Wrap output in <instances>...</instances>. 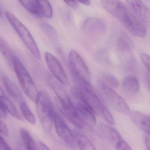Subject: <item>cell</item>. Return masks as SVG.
Masks as SVG:
<instances>
[{
	"mask_svg": "<svg viewBox=\"0 0 150 150\" xmlns=\"http://www.w3.org/2000/svg\"><path fill=\"white\" fill-rule=\"evenodd\" d=\"M103 7L118 19L130 33L136 36L144 38L146 36V26L131 11L128 6L118 1H101Z\"/></svg>",
	"mask_w": 150,
	"mask_h": 150,
	"instance_id": "obj_1",
	"label": "cell"
},
{
	"mask_svg": "<svg viewBox=\"0 0 150 150\" xmlns=\"http://www.w3.org/2000/svg\"><path fill=\"white\" fill-rule=\"evenodd\" d=\"M72 76L76 87L81 92L95 114L109 124L114 125L115 122L112 114L94 91L90 83L78 76Z\"/></svg>",
	"mask_w": 150,
	"mask_h": 150,
	"instance_id": "obj_2",
	"label": "cell"
},
{
	"mask_svg": "<svg viewBox=\"0 0 150 150\" xmlns=\"http://www.w3.org/2000/svg\"><path fill=\"white\" fill-rule=\"evenodd\" d=\"M35 103L37 113L41 125L46 132H50L56 112L52 100L46 92L41 91L38 93Z\"/></svg>",
	"mask_w": 150,
	"mask_h": 150,
	"instance_id": "obj_3",
	"label": "cell"
},
{
	"mask_svg": "<svg viewBox=\"0 0 150 150\" xmlns=\"http://www.w3.org/2000/svg\"><path fill=\"white\" fill-rule=\"evenodd\" d=\"M5 15L28 50L36 58L40 60L41 55L39 48L29 30L12 13L6 11Z\"/></svg>",
	"mask_w": 150,
	"mask_h": 150,
	"instance_id": "obj_4",
	"label": "cell"
},
{
	"mask_svg": "<svg viewBox=\"0 0 150 150\" xmlns=\"http://www.w3.org/2000/svg\"><path fill=\"white\" fill-rule=\"evenodd\" d=\"M71 100L85 125L92 127L96 123L95 114L88 105L81 92L76 87L71 89Z\"/></svg>",
	"mask_w": 150,
	"mask_h": 150,
	"instance_id": "obj_5",
	"label": "cell"
},
{
	"mask_svg": "<svg viewBox=\"0 0 150 150\" xmlns=\"http://www.w3.org/2000/svg\"><path fill=\"white\" fill-rule=\"evenodd\" d=\"M13 67L23 92L31 101L35 102L39 92L29 73L18 57L14 61Z\"/></svg>",
	"mask_w": 150,
	"mask_h": 150,
	"instance_id": "obj_6",
	"label": "cell"
},
{
	"mask_svg": "<svg viewBox=\"0 0 150 150\" xmlns=\"http://www.w3.org/2000/svg\"><path fill=\"white\" fill-rule=\"evenodd\" d=\"M98 87L101 96L110 106L120 114L129 115V106L115 91L101 81L98 82Z\"/></svg>",
	"mask_w": 150,
	"mask_h": 150,
	"instance_id": "obj_7",
	"label": "cell"
},
{
	"mask_svg": "<svg viewBox=\"0 0 150 150\" xmlns=\"http://www.w3.org/2000/svg\"><path fill=\"white\" fill-rule=\"evenodd\" d=\"M55 104L61 114L78 129H82L85 126L78 115L69 96L60 98L55 96Z\"/></svg>",
	"mask_w": 150,
	"mask_h": 150,
	"instance_id": "obj_8",
	"label": "cell"
},
{
	"mask_svg": "<svg viewBox=\"0 0 150 150\" xmlns=\"http://www.w3.org/2000/svg\"><path fill=\"white\" fill-rule=\"evenodd\" d=\"M53 124L57 134L64 143L72 150H75L76 142L73 132H72L62 116L56 111Z\"/></svg>",
	"mask_w": 150,
	"mask_h": 150,
	"instance_id": "obj_9",
	"label": "cell"
},
{
	"mask_svg": "<svg viewBox=\"0 0 150 150\" xmlns=\"http://www.w3.org/2000/svg\"><path fill=\"white\" fill-rule=\"evenodd\" d=\"M69 64L71 75L78 76L88 83L91 81V76L88 67L80 55L74 50L69 53Z\"/></svg>",
	"mask_w": 150,
	"mask_h": 150,
	"instance_id": "obj_10",
	"label": "cell"
},
{
	"mask_svg": "<svg viewBox=\"0 0 150 150\" xmlns=\"http://www.w3.org/2000/svg\"><path fill=\"white\" fill-rule=\"evenodd\" d=\"M45 58L49 69L56 80L61 84L68 85L69 82L68 77L58 59L48 52H45Z\"/></svg>",
	"mask_w": 150,
	"mask_h": 150,
	"instance_id": "obj_11",
	"label": "cell"
},
{
	"mask_svg": "<svg viewBox=\"0 0 150 150\" xmlns=\"http://www.w3.org/2000/svg\"><path fill=\"white\" fill-rule=\"evenodd\" d=\"M84 33L91 35H99L106 30V24L104 21L97 17L86 19L81 27Z\"/></svg>",
	"mask_w": 150,
	"mask_h": 150,
	"instance_id": "obj_12",
	"label": "cell"
},
{
	"mask_svg": "<svg viewBox=\"0 0 150 150\" xmlns=\"http://www.w3.org/2000/svg\"><path fill=\"white\" fill-rule=\"evenodd\" d=\"M131 11L146 25L150 23V12L147 7L140 1H127Z\"/></svg>",
	"mask_w": 150,
	"mask_h": 150,
	"instance_id": "obj_13",
	"label": "cell"
},
{
	"mask_svg": "<svg viewBox=\"0 0 150 150\" xmlns=\"http://www.w3.org/2000/svg\"><path fill=\"white\" fill-rule=\"evenodd\" d=\"M98 129L101 137L114 146L122 139L119 132L111 125L101 123L99 125Z\"/></svg>",
	"mask_w": 150,
	"mask_h": 150,
	"instance_id": "obj_14",
	"label": "cell"
},
{
	"mask_svg": "<svg viewBox=\"0 0 150 150\" xmlns=\"http://www.w3.org/2000/svg\"><path fill=\"white\" fill-rule=\"evenodd\" d=\"M132 121L144 132L145 134L150 135V116L138 111H130L129 113Z\"/></svg>",
	"mask_w": 150,
	"mask_h": 150,
	"instance_id": "obj_15",
	"label": "cell"
},
{
	"mask_svg": "<svg viewBox=\"0 0 150 150\" xmlns=\"http://www.w3.org/2000/svg\"><path fill=\"white\" fill-rule=\"evenodd\" d=\"M3 83L7 92L13 99L15 100L19 103L25 101L21 91L16 84H15L13 81H12L9 78L6 76L4 77Z\"/></svg>",
	"mask_w": 150,
	"mask_h": 150,
	"instance_id": "obj_16",
	"label": "cell"
},
{
	"mask_svg": "<svg viewBox=\"0 0 150 150\" xmlns=\"http://www.w3.org/2000/svg\"><path fill=\"white\" fill-rule=\"evenodd\" d=\"M73 134L80 150H96L91 140L78 129L74 130Z\"/></svg>",
	"mask_w": 150,
	"mask_h": 150,
	"instance_id": "obj_17",
	"label": "cell"
},
{
	"mask_svg": "<svg viewBox=\"0 0 150 150\" xmlns=\"http://www.w3.org/2000/svg\"><path fill=\"white\" fill-rule=\"evenodd\" d=\"M139 84L137 78L133 75H128L123 81L122 88L127 93L137 94L139 90Z\"/></svg>",
	"mask_w": 150,
	"mask_h": 150,
	"instance_id": "obj_18",
	"label": "cell"
},
{
	"mask_svg": "<svg viewBox=\"0 0 150 150\" xmlns=\"http://www.w3.org/2000/svg\"><path fill=\"white\" fill-rule=\"evenodd\" d=\"M0 52L5 57L9 64L13 67L14 61L17 56L1 36H0Z\"/></svg>",
	"mask_w": 150,
	"mask_h": 150,
	"instance_id": "obj_19",
	"label": "cell"
},
{
	"mask_svg": "<svg viewBox=\"0 0 150 150\" xmlns=\"http://www.w3.org/2000/svg\"><path fill=\"white\" fill-rule=\"evenodd\" d=\"M20 132L22 140L26 150H40L28 130L22 128Z\"/></svg>",
	"mask_w": 150,
	"mask_h": 150,
	"instance_id": "obj_20",
	"label": "cell"
},
{
	"mask_svg": "<svg viewBox=\"0 0 150 150\" xmlns=\"http://www.w3.org/2000/svg\"><path fill=\"white\" fill-rule=\"evenodd\" d=\"M0 100L6 111H8L10 115L16 119L21 121L23 120L21 114L19 113L18 110L10 99L5 96L1 98Z\"/></svg>",
	"mask_w": 150,
	"mask_h": 150,
	"instance_id": "obj_21",
	"label": "cell"
},
{
	"mask_svg": "<svg viewBox=\"0 0 150 150\" xmlns=\"http://www.w3.org/2000/svg\"><path fill=\"white\" fill-rule=\"evenodd\" d=\"M19 2L30 13L36 16H41L38 1L25 0V1H19Z\"/></svg>",
	"mask_w": 150,
	"mask_h": 150,
	"instance_id": "obj_22",
	"label": "cell"
},
{
	"mask_svg": "<svg viewBox=\"0 0 150 150\" xmlns=\"http://www.w3.org/2000/svg\"><path fill=\"white\" fill-rule=\"evenodd\" d=\"M117 46L121 51L127 52L131 50L132 45L129 38L126 35L122 34L117 38Z\"/></svg>",
	"mask_w": 150,
	"mask_h": 150,
	"instance_id": "obj_23",
	"label": "cell"
},
{
	"mask_svg": "<svg viewBox=\"0 0 150 150\" xmlns=\"http://www.w3.org/2000/svg\"><path fill=\"white\" fill-rule=\"evenodd\" d=\"M21 112L24 118L32 125H35L36 123L35 117L30 108L28 106L26 101L19 103Z\"/></svg>",
	"mask_w": 150,
	"mask_h": 150,
	"instance_id": "obj_24",
	"label": "cell"
},
{
	"mask_svg": "<svg viewBox=\"0 0 150 150\" xmlns=\"http://www.w3.org/2000/svg\"><path fill=\"white\" fill-rule=\"evenodd\" d=\"M39 10L41 15L46 18H50L53 15V11L51 5L47 1H38Z\"/></svg>",
	"mask_w": 150,
	"mask_h": 150,
	"instance_id": "obj_25",
	"label": "cell"
},
{
	"mask_svg": "<svg viewBox=\"0 0 150 150\" xmlns=\"http://www.w3.org/2000/svg\"><path fill=\"white\" fill-rule=\"evenodd\" d=\"M43 28L46 32L47 35L55 43L58 42L57 35L55 30L52 26L47 23L42 24Z\"/></svg>",
	"mask_w": 150,
	"mask_h": 150,
	"instance_id": "obj_26",
	"label": "cell"
},
{
	"mask_svg": "<svg viewBox=\"0 0 150 150\" xmlns=\"http://www.w3.org/2000/svg\"><path fill=\"white\" fill-rule=\"evenodd\" d=\"M103 78L106 83L105 84L110 87H117L119 85L116 78L109 74H104L103 75Z\"/></svg>",
	"mask_w": 150,
	"mask_h": 150,
	"instance_id": "obj_27",
	"label": "cell"
},
{
	"mask_svg": "<svg viewBox=\"0 0 150 150\" xmlns=\"http://www.w3.org/2000/svg\"><path fill=\"white\" fill-rule=\"evenodd\" d=\"M140 58L148 74H150V56L148 54L142 53L140 54Z\"/></svg>",
	"mask_w": 150,
	"mask_h": 150,
	"instance_id": "obj_28",
	"label": "cell"
},
{
	"mask_svg": "<svg viewBox=\"0 0 150 150\" xmlns=\"http://www.w3.org/2000/svg\"><path fill=\"white\" fill-rule=\"evenodd\" d=\"M115 146L116 150H132L129 144L123 139L117 142Z\"/></svg>",
	"mask_w": 150,
	"mask_h": 150,
	"instance_id": "obj_29",
	"label": "cell"
},
{
	"mask_svg": "<svg viewBox=\"0 0 150 150\" xmlns=\"http://www.w3.org/2000/svg\"><path fill=\"white\" fill-rule=\"evenodd\" d=\"M0 133L6 136H8V127L1 119H0Z\"/></svg>",
	"mask_w": 150,
	"mask_h": 150,
	"instance_id": "obj_30",
	"label": "cell"
},
{
	"mask_svg": "<svg viewBox=\"0 0 150 150\" xmlns=\"http://www.w3.org/2000/svg\"><path fill=\"white\" fill-rule=\"evenodd\" d=\"M0 150H11L10 146L1 136H0Z\"/></svg>",
	"mask_w": 150,
	"mask_h": 150,
	"instance_id": "obj_31",
	"label": "cell"
},
{
	"mask_svg": "<svg viewBox=\"0 0 150 150\" xmlns=\"http://www.w3.org/2000/svg\"><path fill=\"white\" fill-rule=\"evenodd\" d=\"M7 117V112L5 109L2 104L1 100H0V118L5 119Z\"/></svg>",
	"mask_w": 150,
	"mask_h": 150,
	"instance_id": "obj_32",
	"label": "cell"
},
{
	"mask_svg": "<svg viewBox=\"0 0 150 150\" xmlns=\"http://www.w3.org/2000/svg\"><path fill=\"white\" fill-rule=\"evenodd\" d=\"M64 2L65 3L66 5L69 6L73 8L77 7L78 6V1H64Z\"/></svg>",
	"mask_w": 150,
	"mask_h": 150,
	"instance_id": "obj_33",
	"label": "cell"
},
{
	"mask_svg": "<svg viewBox=\"0 0 150 150\" xmlns=\"http://www.w3.org/2000/svg\"><path fill=\"white\" fill-rule=\"evenodd\" d=\"M144 142L147 150H150V135L145 134L144 137Z\"/></svg>",
	"mask_w": 150,
	"mask_h": 150,
	"instance_id": "obj_34",
	"label": "cell"
},
{
	"mask_svg": "<svg viewBox=\"0 0 150 150\" xmlns=\"http://www.w3.org/2000/svg\"><path fill=\"white\" fill-rule=\"evenodd\" d=\"M38 144H39V148L41 149L40 150H51L43 142H39Z\"/></svg>",
	"mask_w": 150,
	"mask_h": 150,
	"instance_id": "obj_35",
	"label": "cell"
},
{
	"mask_svg": "<svg viewBox=\"0 0 150 150\" xmlns=\"http://www.w3.org/2000/svg\"><path fill=\"white\" fill-rule=\"evenodd\" d=\"M79 2L83 5H85V6H89L91 4V2L88 1H80Z\"/></svg>",
	"mask_w": 150,
	"mask_h": 150,
	"instance_id": "obj_36",
	"label": "cell"
},
{
	"mask_svg": "<svg viewBox=\"0 0 150 150\" xmlns=\"http://www.w3.org/2000/svg\"><path fill=\"white\" fill-rule=\"evenodd\" d=\"M5 96H5L4 90H3L1 87L0 86V99Z\"/></svg>",
	"mask_w": 150,
	"mask_h": 150,
	"instance_id": "obj_37",
	"label": "cell"
},
{
	"mask_svg": "<svg viewBox=\"0 0 150 150\" xmlns=\"http://www.w3.org/2000/svg\"><path fill=\"white\" fill-rule=\"evenodd\" d=\"M2 15V10H1V8L0 7V17H1Z\"/></svg>",
	"mask_w": 150,
	"mask_h": 150,
	"instance_id": "obj_38",
	"label": "cell"
}]
</instances>
